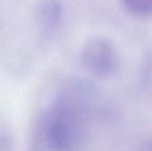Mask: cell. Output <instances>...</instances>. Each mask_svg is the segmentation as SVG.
I'll use <instances>...</instances> for the list:
<instances>
[{"instance_id": "7a4b0ae2", "label": "cell", "mask_w": 152, "mask_h": 151, "mask_svg": "<svg viewBox=\"0 0 152 151\" xmlns=\"http://www.w3.org/2000/svg\"><path fill=\"white\" fill-rule=\"evenodd\" d=\"M81 61L90 73L105 77L114 72L117 66V55L112 44L108 39L94 36L84 44Z\"/></svg>"}, {"instance_id": "277c9868", "label": "cell", "mask_w": 152, "mask_h": 151, "mask_svg": "<svg viewBox=\"0 0 152 151\" xmlns=\"http://www.w3.org/2000/svg\"><path fill=\"white\" fill-rule=\"evenodd\" d=\"M125 7L134 15L139 17L150 16L152 10V0H122Z\"/></svg>"}, {"instance_id": "6da1fadb", "label": "cell", "mask_w": 152, "mask_h": 151, "mask_svg": "<svg viewBox=\"0 0 152 151\" xmlns=\"http://www.w3.org/2000/svg\"><path fill=\"white\" fill-rule=\"evenodd\" d=\"M43 133L48 146L54 151H70L77 143L78 128L76 116L64 102L49 109L43 118Z\"/></svg>"}, {"instance_id": "3957f363", "label": "cell", "mask_w": 152, "mask_h": 151, "mask_svg": "<svg viewBox=\"0 0 152 151\" xmlns=\"http://www.w3.org/2000/svg\"><path fill=\"white\" fill-rule=\"evenodd\" d=\"M62 15L60 0H41L38 5V20L45 30H52L59 24Z\"/></svg>"}]
</instances>
